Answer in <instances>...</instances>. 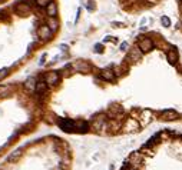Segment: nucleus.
I'll return each instance as SVG.
<instances>
[{
	"label": "nucleus",
	"mask_w": 182,
	"mask_h": 170,
	"mask_svg": "<svg viewBox=\"0 0 182 170\" xmlns=\"http://www.w3.org/2000/svg\"><path fill=\"white\" fill-rule=\"evenodd\" d=\"M101 77L103 80H106V82H112V80H115V73L111 69H105L101 72Z\"/></svg>",
	"instance_id": "6"
},
{
	"label": "nucleus",
	"mask_w": 182,
	"mask_h": 170,
	"mask_svg": "<svg viewBox=\"0 0 182 170\" xmlns=\"http://www.w3.org/2000/svg\"><path fill=\"white\" fill-rule=\"evenodd\" d=\"M86 7H89V10H93V9H95L93 2H92V0H89V2H88V5H86Z\"/></svg>",
	"instance_id": "19"
},
{
	"label": "nucleus",
	"mask_w": 182,
	"mask_h": 170,
	"mask_svg": "<svg viewBox=\"0 0 182 170\" xmlns=\"http://www.w3.org/2000/svg\"><path fill=\"white\" fill-rule=\"evenodd\" d=\"M15 10H16V13H19V15H26V13L30 12V6L25 5V3H19V5L15 7Z\"/></svg>",
	"instance_id": "8"
},
{
	"label": "nucleus",
	"mask_w": 182,
	"mask_h": 170,
	"mask_svg": "<svg viewBox=\"0 0 182 170\" xmlns=\"http://www.w3.org/2000/svg\"><path fill=\"white\" fill-rule=\"evenodd\" d=\"M152 120V112L151 110H143L141 113V122H142V125H148L149 122Z\"/></svg>",
	"instance_id": "7"
},
{
	"label": "nucleus",
	"mask_w": 182,
	"mask_h": 170,
	"mask_svg": "<svg viewBox=\"0 0 182 170\" xmlns=\"http://www.w3.org/2000/svg\"><path fill=\"white\" fill-rule=\"evenodd\" d=\"M47 89V85H46V82H40V83H36V92L37 93H43L45 90Z\"/></svg>",
	"instance_id": "13"
},
{
	"label": "nucleus",
	"mask_w": 182,
	"mask_h": 170,
	"mask_svg": "<svg viewBox=\"0 0 182 170\" xmlns=\"http://www.w3.org/2000/svg\"><path fill=\"white\" fill-rule=\"evenodd\" d=\"M167 57H168V60H169V63L171 65H175L177 63V60H178V52L177 50H169L168 52V55H167Z\"/></svg>",
	"instance_id": "9"
},
{
	"label": "nucleus",
	"mask_w": 182,
	"mask_h": 170,
	"mask_svg": "<svg viewBox=\"0 0 182 170\" xmlns=\"http://www.w3.org/2000/svg\"><path fill=\"white\" fill-rule=\"evenodd\" d=\"M161 22H162V25L165 26V27H168V26L171 25V22H169V19H168L167 16H163V17L161 19Z\"/></svg>",
	"instance_id": "16"
},
{
	"label": "nucleus",
	"mask_w": 182,
	"mask_h": 170,
	"mask_svg": "<svg viewBox=\"0 0 182 170\" xmlns=\"http://www.w3.org/2000/svg\"><path fill=\"white\" fill-rule=\"evenodd\" d=\"M7 73H9V72H7V69H2V70H0V80L5 79L6 76H7Z\"/></svg>",
	"instance_id": "17"
},
{
	"label": "nucleus",
	"mask_w": 182,
	"mask_h": 170,
	"mask_svg": "<svg viewBox=\"0 0 182 170\" xmlns=\"http://www.w3.org/2000/svg\"><path fill=\"white\" fill-rule=\"evenodd\" d=\"M162 116H163V119L175 120L178 117V113H177V112H173V110H167V112H163V113H162Z\"/></svg>",
	"instance_id": "11"
},
{
	"label": "nucleus",
	"mask_w": 182,
	"mask_h": 170,
	"mask_svg": "<svg viewBox=\"0 0 182 170\" xmlns=\"http://www.w3.org/2000/svg\"><path fill=\"white\" fill-rule=\"evenodd\" d=\"M152 47H153V43H152L151 39H142L141 42H139V49H141V52H149V50H152Z\"/></svg>",
	"instance_id": "3"
},
{
	"label": "nucleus",
	"mask_w": 182,
	"mask_h": 170,
	"mask_svg": "<svg viewBox=\"0 0 182 170\" xmlns=\"http://www.w3.org/2000/svg\"><path fill=\"white\" fill-rule=\"evenodd\" d=\"M49 2H50V0H36V3H37V6H40V7H46Z\"/></svg>",
	"instance_id": "15"
},
{
	"label": "nucleus",
	"mask_w": 182,
	"mask_h": 170,
	"mask_svg": "<svg viewBox=\"0 0 182 170\" xmlns=\"http://www.w3.org/2000/svg\"><path fill=\"white\" fill-rule=\"evenodd\" d=\"M25 86H26V89L27 90H32V92H35V89H36V82H35V79H29L27 82L25 83Z\"/></svg>",
	"instance_id": "14"
},
{
	"label": "nucleus",
	"mask_w": 182,
	"mask_h": 170,
	"mask_svg": "<svg viewBox=\"0 0 182 170\" xmlns=\"http://www.w3.org/2000/svg\"><path fill=\"white\" fill-rule=\"evenodd\" d=\"M139 129V123L135 119H128L126 125H125V130L126 132H136Z\"/></svg>",
	"instance_id": "5"
},
{
	"label": "nucleus",
	"mask_w": 182,
	"mask_h": 170,
	"mask_svg": "<svg viewBox=\"0 0 182 170\" xmlns=\"http://www.w3.org/2000/svg\"><path fill=\"white\" fill-rule=\"evenodd\" d=\"M47 26H49V29L50 30H56L57 29V26H59V22H57L55 17H49V20H47Z\"/></svg>",
	"instance_id": "12"
},
{
	"label": "nucleus",
	"mask_w": 182,
	"mask_h": 170,
	"mask_svg": "<svg viewBox=\"0 0 182 170\" xmlns=\"http://www.w3.org/2000/svg\"><path fill=\"white\" fill-rule=\"evenodd\" d=\"M46 13L49 17H55L57 15V6H56L55 2H49L47 6H46Z\"/></svg>",
	"instance_id": "4"
},
{
	"label": "nucleus",
	"mask_w": 182,
	"mask_h": 170,
	"mask_svg": "<svg viewBox=\"0 0 182 170\" xmlns=\"http://www.w3.org/2000/svg\"><path fill=\"white\" fill-rule=\"evenodd\" d=\"M73 67L76 70H79V72H86V70H89V65L85 63V62H76L73 63Z\"/></svg>",
	"instance_id": "10"
},
{
	"label": "nucleus",
	"mask_w": 182,
	"mask_h": 170,
	"mask_svg": "<svg viewBox=\"0 0 182 170\" xmlns=\"http://www.w3.org/2000/svg\"><path fill=\"white\" fill-rule=\"evenodd\" d=\"M9 92V87L5 86V87H0V96H3V93H7Z\"/></svg>",
	"instance_id": "18"
},
{
	"label": "nucleus",
	"mask_w": 182,
	"mask_h": 170,
	"mask_svg": "<svg viewBox=\"0 0 182 170\" xmlns=\"http://www.w3.org/2000/svg\"><path fill=\"white\" fill-rule=\"evenodd\" d=\"M37 35H39V37L43 40H47V39H50V36H52V30L49 29V26L46 25V26H40L39 27V30H37Z\"/></svg>",
	"instance_id": "1"
},
{
	"label": "nucleus",
	"mask_w": 182,
	"mask_h": 170,
	"mask_svg": "<svg viewBox=\"0 0 182 170\" xmlns=\"http://www.w3.org/2000/svg\"><path fill=\"white\" fill-rule=\"evenodd\" d=\"M146 2H149V3H155L156 0H146Z\"/></svg>",
	"instance_id": "21"
},
{
	"label": "nucleus",
	"mask_w": 182,
	"mask_h": 170,
	"mask_svg": "<svg viewBox=\"0 0 182 170\" xmlns=\"http://www.w3.org/2000/svg\"><path fill=\"white\" fill-rule=\"evenodd\" d=\"M126 46H128L126 43H122V46H121V49H122V50H125V49H126Z\"/></svg>",
	"instance_id": "20"
},
{
	"label": "nucleus",
	"mask_w": 182,
	"mask_h": 170,
	"mask_svg": "<svg viewBox=\"0 0 182 170\" xmlns=\"http://www.w3.org/2000/svg\"><path fill=\"white\" fill-rule=\"evenodd\" d=\"M45 82H46V85H50V86L56 85L59 82V75L56 72H49L45 77Z\"/></svg>",
	"instance_id": "2"
}]
</instances>
